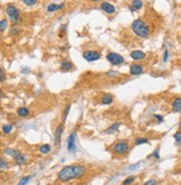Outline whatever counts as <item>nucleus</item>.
Returning <instances> with one entry per match:
<instances>
[{"label": "nucleus", "instance_id": "1", "mask_svg": "<svg viewBox=\"0 0 181 185\" xmlns=\"http://www.w3.org/2000/svg\"><path fill=\"white\" fill-rule=\"evenodd\" d=\"M85 169L84 166L82 165H71V166H65L59 171L58 173V179L61 182H67L74 179H81L85 175Z\"/></svg>", "mask_w": 181, "mask_h": 185}, {"label": "nucleus", "instance_id": "2", "mask_svg": "<svg viewBox=\"0 0 181 185\" xmlns=\"http://www.w3.org/2000/svg\"><path fill=\"white\" fill-rule=\"evenodd\" d=\"M131 28H132L133 33H134L135 35H138L139 37H142V38H146V37H148V36L150 35L149 27H148V25H146L144 21H142L141 19L134 20L132 23Z\"/></svg>", "mask_w": 181, "mask_h": 185}, {"label": "nucleus", "instance_id": "3", "mask_svg": "<svg viewBox=\"0 0 181 185\" xmlns=\"http://www.w3.org/2000/svg\"><path fill=\"white\" fill-rule=\"evenodd\" d=\"M6 13L9 16L10 19H11V21H13V23H18L20 20V10L17 7L13 6V5L7 6Z\"/></svg>", "mask_w": 181, "mask_h": 185}, {"label": "nucleus", "instance_id": "4", "mask_svg": "<svg viewBox=\"0 0 181 185\" xmlns=\"http://www.w3.org/2000/svg\"><path fill=\"white\" fill-rule=\"evenodd\" d=\"M113 152L117 155H124V154L129 150V144L126 143V141H117L116 144H114L113 145Z\"/></svg>", "mask_w": 181, "mask_h": 185}, {"label": "nucleus", "instance_id": "5", "mask_svg": "<svg viewBox=\"0 0 181 185\" xmlns=\"http://www.w3.org/2000/svg\"><path fill=\"white\" fill-rule=\"evenodd\" d=\"M106 59L111 64L113 65H120L124 62V59L122 57V55L117 54V53H109L106 55Z\"/></svg>", "mask_w": 181, "mask_h": 185}, {"label": "nucleus", "instance_id": "6", "mask_svg": "<svg viewBox=\"0 0 181 185\" xmlns=\"http://www.w3.org/2000/svg\"><path fill=\"white\" fill-rule=\"evenodd\" d=\"M83 57H84L85 61L94 62L101 59V54L98 52H95V51H86V52L83 53Z\"/></svg>", "mask_w": 181, "mask_h": 185}, {"label": "nucleus", "instance_id": "7", "mask_svg": "<svg viewBox=\"0 0 181 185\" xmlns=\"http://www.w3.org/2000/svg\"><path fill=\"white\" fill-rule=\"evenodd\" d=\"M75 140H76V133H72L67 138V150L69 153H75V152H76V144H75Z\"/></svg>", "mask_w": 181, "mask_h": 185}, {"label": "nucleus", "instance_id": "8", "mask_svg": "<svg viewBox=\"0 0 181 185\" xmlns=\"http://www.w3.org/2000/svg\"><path fill=\"white\" fill-rule=\"evenodd\" d=\"M101 9L103 10L104 13H109V15H112V13H115V7H114L112 3L107 2V1L101 3Z\"/></svg>", "mask_w": 181, "mask_h": 185}, {"label": "nucleus", "instance_id": "9", "mask_svg": "<svg viewBox=\"0 0 181 185\" xmlns=\"http://www.w3.org/2000/svg\"><path fill=\"white\" fill-rule=\"evenodd\" d=\"M143 67L142 65L140 64H131L130 66V74L131 75H139L140 73H142Z\"/></svg>", "mask_w": 181, "mask_h": 185}, {"label": "nucleus", "instance_id": "10", "mask_svg": "<svg viewBox=\"0 0 181 185\" xmlns=\"http://www.w3.org/2000/svg\"><path fill=\"white\" fill-rule=\"evenodd\" d=\"M13 159H15V162H16L18 165H24V164H26L27 162V157L24 155L23 153H20V152H18L16 155L13 156Z\"/></svg>", "mask_w": 181, "mask_h": 185}, {"label": "nucleus", "instance_id": "11", "mask_svg": "<svg viewBox=\"0 0 181 185\" xmlns=\"http://www.w3.org/2000/svg\"><path fill=\"white\" fill-rule=\"evenodd\" d=\"M172 110L175 112H178V114L181 112V97L175 98L173 100V102H172Z\"/></svg>", "mask_w": 181, "mask_h": 185}, {"label": "nucleus", "instance_id": "12", "mask_svg": "<svg viewBox=\"0 0 181 185\" xmlns=\"http://www.w3.org/2000/svg\"><path fill=\"white\" fill-rule=\"evenodd\" d=\"M113 95L111 93H105L101 98V103L102 104H111L113 102Z\"/></svg>", "mask_w": 181, "mask_h": 185}, {"label": "nucleus", "instance_id": "13", "mask_svg": "<svg viewBox=\"0 0 181 185\" xmlns=\"http://www.w3.org/2000/svg\"><path fill=\"white\" fill-rule=\"evenodd\" d=\"M131 57H132L134 61H140V60H144L146 59V54L141 51H133L131 53Z\"/></svg>", "mask_w": 181, "mask_h": 185}, {"label": "nucleus", "instance_id": "14", "mask_svg": "<svg viewBox=\"0 0 181 185\" xmlns=\"http://www.w3.org/2000/svg\"><path fill=\"white\" fill-rule=\"evenodd\" d=\"M63 131H64V126H63V125H59V126L56 128V131H55V144L56 145H58V143L61 141V137Z\"/></svg>", "mask_w": 181, "mask_h": 185}, {"label": "nucleus", "instance_id": "15", "mask_svg": "<svg viewBox=\"0 0 181 185\" xmlns=\"http://www.w3.org/2000/svg\"><path fill=\"white\" fill-rule=\"evenodd\" d=\"M73 63H71L69 61H66V60H64V61H61V71H71L72 68H73Z\"/></svg>", "mask_w": 181, "mask_h": 185}, {"label": "nucleus", "instance_id": "16", "mask_svg": "<svg viewBox=\"0 0 181 185\" xmlns=\"http://www.w3.org/2000/svg\"><path fill=\"white\" fill-rule=\"evenodd\" d=\"M120 126H121V123H120V122H115V123H113L112 126H110V127H109V128H107L106 130H105V133H107V135H112V133H116L117 129L120 128Z\"/></svg>", "mask_w": 181, "mask_h": 185}, {"label": "nucleus", "instance_id": "17", "mask_svg": "<svg viewBox=\"0 0 181 185\" xmlns=\"http://www.w3.org/2000/svg\"><path fill=\"white\" fill-rule=\"evenodd\" d=\"M29 114H30L29 109L26 108V107H21L17 110V114L21 118H25V117H27V116H29Z\"/></svg>", "mask_w": 181, "mask_h": 185}, {"label": "nucleus", "instance_id": "18", "mask_svg": "<svg viewBox=\"0 0 181 185\" xmlns=\"http://www.w3.org/2000/svg\"><path fill=\"white\" fill-rule=\"evenodd\" d=\"M131 7L134 10H140L143 7L142 0H133L132 2H131Z\"/></svg>", "mask_w": 181, "mask_h": 185}, {"label": "nucleus", "instance_id": "19", "mask_svg": "<svg viewBox=\"0 0 181 185\" xmlns=\"http://www.w3.org/2000/svg\"><path fill=\"white\" fill-rule=\"evenodd\" d=\"M50 150H52V147H50V145H48V144L42 145V146L39 147V152L42 154H48Z\"/></svg>", "mask_w": 181, "mask_h": 185}, {"label": "nucleus", "instance_id": "20", "mask_svg": "<svg viewBox=\"0 0 181 185\" xmlns=\"http://www.w3.org/2000/svg\"><path fill=\"white\" fill-rule=\"evenodd\" d=\"M135 179V176H129L123 181V185H131Z\"/></svg>", "mask_w": 181, "mask_h": 185}, {"label": "nucleus", "instance_id": "21", "mask_svg": "<svg viewBox=\"0 0 181 185\" xmlns=\"http://www.w3.org/2000/svg\"><path fill=\"white\" fill-rule=\"evenodd\" d=\"M13 130V125H3L2 126V133H9Z\"/></svg>", "mask_w": 181, "mask_h": 185}, {"label": "nucleus", "instance_id": "22", "mask_svg": "<svg viewBox=\"0 0 181 185\" xmlns=\"http://www.w3.org/2000/svg\"><path fill=\"white\" fill-rule=\"evenodd\" d=\"M175 140L177 145H181V130H178L175 133Z\"/></svg>", "mask_w": 181, "mask_h": 185}, {"label": "nucleus", "instance_id": "23", "mask_svg": "<svg viewBox=\"0 0 181 185\" xmlns=\"http://www.w3.org/2000/svg\"><path fill=\"white\" fill-rule=\"evenodd\" d=\"M55 10H58V5H55V3H50V5L47 7V11H48V13H54Z\"/></svg>", "mask_w": 181, "mask_h": 185}, {"label": "nucleus", "instance_id": "24", "mask_svg": "<svg viewBox=\"0 0 181 185\" xmlns=\"http://www.w3.org/2000/svg\"><path fill=\"white\" fill-rule=\"evenodd\" d=\"M148 143H149V140L146 139V138H138V139H135V141H134L135 145H143V144H148Z\"/></svg>", "mask_w": 181, "mask_h": 185}, {"label": "nucleus", "instance_id": "25", "mask_svg": "<svg viewBox=\"0 0 181 185\" xmlns=\"http://www.w3.org/2000/svg\"><path fill=\"white\" fill-rule=\"evenodd\" d=\"M69 109H71V106H69V104L65 107L64 114H63V122H65V121H66V118H67V116H68V112H69Z\"/></svg>", "mask_w": 181, "mask_h": 185}, {"label": "nucleus", "instance_id": "26", "mask_svg": "<svg viewBox=\"0 0 181 185\" xmlns=\"http://www.w3.org/2000/svg\"><path fill=\"white\" fill-rule=\"evenodd\" d=\"M29 179H30V176H24L23 179H21L19 181L18 185H26L27 183L29 182Z\"/></svg>", "mask_w": 181, "mask_h": 185}, {"label": "nucleus", "instance_id": "27", "mask_svg": "<svg viewBox=\"0 0 181 185\" xmlns=\"http://www.w3.org/2000/svg\"><path fill=\"white\" fill-rule=\"evenodd\" d=\"M5 153H6L7 155L13 156H13H15L17 153H18V150H16V149H11V148H8V149L5 150Z\"/></svg>", "mask_w": 181, "mask_h": 185}, {"label": "nucleus", "instance_id": "28", "mask_svg": "<svg viewBox=\"0 0 181 185\" xmlns=\"http://www.w3.org/2000/svg\"><path fill=\"white\" fill-rule=\"evenodd\" d=\"M7 28V20L6 19H1V21H0V29H1V32H5Z\"/></svg>", "mask_w": 181, "mask_h": 185}, {"label": "nucleus", "instance_id": "29", "mask_svg": "<svg viewBox=\"0 0 181 185\" xmlns=\"http://www.w3.org/2000/svg\"><path fill=\"white\" fill-rule=\"evenodd\" d=\"M23 2L26 5V6H34L36 2H37V0H23Z\"/></svg>", "mask_w": 181, "mask_h": 185}, {"label": "nucleus", "instance_id": "30", "mask_svg": "<svg viewBox=\"0 0 181 185\" xmlns=\"http://www.w3.org/2000/svg\"><path fill=\"white\" fill-rule=\"evenodd\" d=\"M1 166H0V167H1V169H2V171H5V169L6 168H8V163L7 162H5V159H1Z\"/></svg>", "mask_w": 181, "mask_h": 185}, {"label": "nucleus", "instance_id": "31", "mask_svg": "<svg viewBox=\"0 0 181 185\" xmlns=\"http://www.w3.org/2000/svg\"><path fill=\"white\" fill-rule=\"evenodd\" d=\"M144 185H158V183H157L155 179H149V181H146L144 183Z\"/></svg>", "mask_w": 181, "mask_h": 185}, {"label": "nucleus", "instance_id": "32", "mask_svg": "<svg viewBox=\"0 0 181 185\" xmlns=\"http://www.w3.org/2000/svg\"><path fill=\"white\" fill-rule=\"evenodd\" d=\"M19 28H16V27H13L11 28V32H10V34L11 35H17V34H19Z\"/></svg>", "mask_w": 181, "mask_h": 185}, {"label": "nucleus", "instance_id": "33", "mask_svg": "<svg viewBox=\"0 0 181 185\" xmlns=\"http://www.w3.org/2000/svg\"><path fill=\"white\" fill-rule=\"evenodd\" d=\"M152 156L154 157V158H157V159H159L160 158V154H159V147L157 148V149L153 152V154H152Z\"/></svg>", "mask_w": 181, "mask_h": 185}, {"label": "nucleus", "instance_id": "34", "mask_svg": "<svg viewBox=\"0 0 181 185\" xmlns=\"http://www.w3.org/2000/svg\"><path fill=\"white\" fill-rule=\"evenodd\" d=\"M153 117H154L155 119L159 121V122H162V121H163V116H160V114H154Z\"/></svg>", "mask_w": 181, "mask_h": 185}, {"label": "nucleus", "instance_id": "35", "mask_svg": "<svg viewBox=\"0 0 181 185\" xmlns=\"http://www.w3.org/2000/svg\"><path fill=\"white\" fill-rule=\"evenodd\" d=\"M168 56H169V52H168V49H165V51H164V55H163V62L168 61Z\"/></svg>", "mask_w": 181, "mask_h": 185}, {"label": "nucleus", "instance_id": "36", "mask_svg": "<svg viewBox=\"0 0 181 185\" xmlns=\"http://www.w3.org/2000/svg\"><path fill=\"white\" fill-rule=\"evenodd\" d=\"M119 74L117 72L115 71H110V72H107V75H110V76H116V75Z\"/></svg>", "mask_w": 181, "mask_h": 185}, {"label": "nucleus", "instance_id": "37", "mask_svg": "<svg viewBox=\"0 0 181 185\" xmlns=\"http://www.w3.org/2000/svg\"><path fill=\"white\" fill-rule=\"evenodd\" d=\"M0 72H1V79H0V80H1V82H3L5 81V71H3L2 67L0 68Z\"/></svg>", "mask_w": 181, "mask_h": 185}, {"label": "nucleus", "instance_id": "38", "mask_svg": "<svg viewBox=\"0 0 181 185\" xmlns=\"http://www.w3.org/2000/svg\"><path fill=\"white\" fill-rule=\"evenodd\" d=\"M64 7H65V3H61V5H58V10H59V9H63Z\"/></svg>", "mask_w": 181, "mask_h": 185}, {"label": "nucleus", "instance_id": "39", "mask_svg": "<svg viewBox=\"0 0 181 185\" xmlns=\"http://www.w3.org/2000/svg\"><path fill=\"white\" fill-rule=\"evenodd\" d=\"M179 129L181 130V121H180V123H179Z\"/></svg>", "mask_w": 181, "mask_h": 185}, {"label": "nucleus", "instance_id": "40", "mask_svg": "<svg viewBox=\"0 0 181 185\" xmlns=\"http://www.w3.org/2000/svg\"><path fill=\"white\" fill-rule=\"evenodd\" d=\"M90 1H94V2H96V1H98V0H90Z\"/></svg>", "mask_w": 181, "mask_h": 185}]
</instances>
